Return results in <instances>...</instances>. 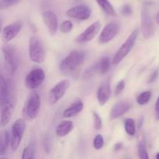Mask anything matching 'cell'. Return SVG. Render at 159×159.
<instances>
[{"label":"cell","instance_id":"34","mask_svg":"<svg viewBox=\"0 0 159 159\" xmlns=\"http://www.w3.org/2000/svg\"><path fill=\"white\" fill-rule=\"evenodd\" d=\"M158 74H159V69L158 68H157V69L155 70V71L152 72V74L151 75L150 78H149L148 79V83H153V82L156 80L157 78H158Z\"/></svg>","mask_w":159,"mask_h":159},{"label":"cell","instance_id":"28","mask_svg":"<svg viewBox=\"0 0 159 159\" xmlns=\"http://www.w3.org/2000/svg\"><path fill=\"white\" fill-rule=\"evenodd\" d=\"M73 29V23L71 20H65L60 26V31L64 34L71 32Z\"/></svg>","mask_w":159,"mask_h":159},{"label":"cell","instance_id":"2","mask_svg":"<svg viewBox=\"0 0 159 159\" xmlns=\"http://www.w3.org/2000/svg\"><path fill=\"white\" fill-rule=\"evenodd\" d=\"M85 59V53L82 51H73L61 61L59 69L67 75H75L80 71Z\"/></svg>","mask_w":159,"mask_h":159},{"label":"cell","instance_id":"16","mask_svg":"<svg viewBox=\"0 0 159 159\" xmlns=\"http://www.w3.org/2000/svg\"><path fill=\"white\" fill-rule=\"evenodd\" d=\"M42 17L49 34L54 35L58 27V20L56 14L52 11H44L42 13Z\"/></svg>","mask_w":159,"mask_h":159},{"label":"cell","instance_id":"23","mask_svg":"<svg viewBox=\"0 0 159 159\" xmlns=\"http://www.w3.org/2000/svg\"><path fill=\"white\" fill-rule=\"evenodd\" d=\"M124 127L127 134L130 136H134L136 133V123L134 120L131 118H127L124 122Z\"/></svg>","mask_w":159,"mask_h":159},{"label":"cell","instance_id":"11","mask_svg":"<svg viewBox=\"0 0 159 159\" xmlns=\"http://www.w3.org/2000/svg\"><path fill=\"white\" fill-rule=\"evenodd\" d=\"M120 25L117 22H110L102 29L99 37V43H107L111 41L119 33Z\"/></svg>","mask_w":159,"mask_h":159},{"label":"cell","instance_id":"19","mask_svg":"<svg viewBox=\"0 0 159 159\" xmlns=\"http://www.w3.org/2000/svg\"><path fill=\"white\" fill-rule=\"evenodd\" d=\"M73 129V123L69 120H64L57 125L56 134L59 138H64L71 133Z\"/></svg>","mask_w":159,"mask_h":159},{"label":"cell","instance_id":"33","mask_svg":"<svg viewBox=\"0 0 159 159\" xmlns=\"http://www.w3.org/2000/svg\"><path fill=\"white\" fill-rule=\"evenodd\" d=\"M125 85H126L125 81L124 80L120 81V82L117 83V85H116V89H115V95L117 96V95H119L120 93H122V91L124 89V88H125Z\"/></svg>","mask_w":159,"mask_h":159},{"label":"cell","instance_id":"31","mask_svg":"<svg viewBox=\"0 0 159 159\" xmlns=\"http://www.w3.org/2000/svg\"><path fill=\"white\" fill-rule=\"evenodd\" d=\"M20 0H1L0 1V6H1V9H6L10 6H14L16 3H18Z\"/></svg>","mask_w":159,"mask_h":159},{"label":"cell","instance_id":"18","mask_svg":"<svg viewBox=\"0 0 159 159\" xmlns=\"http://www.w3.org/2000/svg\"><path fill=\"white\" fill-rule=\"evenodd\" d=\"M84 108V104L82 100H77L73 102L69 107L66 109L63 113V116L65 118H70L76 116L82 111Z\"/></svg>","mask_w":159,"mask_h":159},{"label":"cell","instance_id":"10","mask_svg":"<svg viewBox=\"0 0 159 159\" xmlns=\"http://www.w3.org/2000/svg\"><path fill=\"white\" fill-rule=\"evenodd\" d=\"M69 81L67 79L60 81L57 82L49 92L48 95V102L51 105H54L57 103L61 99L63 98L66 93L68 87H69Z\"/></svg>","mask_w":159,"mask_h":159},{"label":"cell","instance_id":"32","mask_svg":"<svg viewBox=\"0 0 159 159\" xmlns=\"http://www.w3.org/2000/svg\"><path fill=\"white\" fill-rule=\"evenodd\" d=\"M120 12L121 15L124 16H130L132 14V8L130 5L125 4L122 6Z\"/></svg>","mask_w":159,"mask_h":159},{"label":"cell","instance_id":"24","mask_svg":"<svg viewBox=\"0 0 159 159\" xmlns=\"http://www.w3.org/2000/svg\"><path fill=\"white\" fill-rule=\"evenodd\" d=\"M97 74H99V68L98 63L96 62L95 65H92L88 69L85 70V71L82 75V78L84 79H91L92 77H93V76H95Z\"/></svg>","mask_w":159,"mask_h":159},{"label":"cell","instance_id":"20","mask_svg":"<svg viewBox=\"0 0 159 159\" xmlns=\"http://www.w3.org/2000/svg\"><path fill=\"white\" fill-rule=\"evenodd\" d=\"M11 138L9 132L3 130L1 132V144H0V156H3L6 154L9 146L10 145Z\"/></svg>","mask_w":159,"mask_h":159},{"label":"cell","instance_id":"8","mask_svg":"<svg viewBox=\"0 0 159 159\" xmlns=\"http://www.w3.org/2000/svg\"><path fill=\"white\" fill-rule=\"evenodd\" d=\"M40 97L38 93H34L30 96L24 107L25 115L28 119H35L40 110Z\"/></svg>","mask_w":159,"mask_h":159},{"label":"cell","instance_id":"3","mask_svg":"<svg viewBox=\"0 0 159 159\" xmlns=\"http://www.w3.org/2000/svg\"><path fill=\"white\" fill-rule=\"evenodd\" d=\"M29 56L33 62L40 64L44 61L46 50L41 39L37 36H32L29 41Z\"/></svg>","mask_w":159,"mask_h":159},{"label":"cell","instance_id":"26","mask_svg":"<svg viewBox=\"0 0 159 159\" xmlns=\"http://www.w3.org/2000/svg\"><path fill=\"white\" fill-rule=\"evenodd\" d=\"M151 98H152V92H143V93H141V94L137 97V102H138V105L140 106L146 105V104L150 101Z\"/></svg>","mask_w":159,"mask_h":159},{"label":"cell","instance_id":"22","mask_svg":"<svg viewBox=\"0 0 159 159\" xmlns=\"http://www.w3.org/2000/svg\"><path fill=\"white\" fill-rule=\"evenodd\" d=\"M98 65H99V74L100 75H104L107 72H108V71L110 68V65H111V61L110 58L108 57H103L97 62Z\"/></svg>","mask_w":159,"mask_h":159},{"label":"cell","instance_id":"38","mask_svg":"<svg viewBox=\"0 0 159 159\" xmlns=\"http://www.w3.org/2000/svg\"><path fill=\"white\" fill-rule=\"evenodd\" d=\"M156 158H158V159H159V152L158 154H157L156 155Z\"/></svg>","mask_w":159,"mask_h":159},{"label":"cell","instance_id":"39","mask_svg":"<svg viewBox=\"0 0 159 159\" xmlns=\"http://www.w3.org/2000/svg\"><path fill=\"white\" fill-rule=\"evenodd\" d=\"M158 98H159V96H158Z\"/></svg>","mask_w":159,"mask_h":159},{"label":"cell","instance_id":"6","mask_svg":"<svg viewBox=\"0 0 159 159\" xmlns=\"http://www.w3.org/2000/svg\"><path fill=\"white\" fill-rule=\"evenodd\" d=\"M2 53L6 68L9 73L14 74L19 67V58L16 50L12 45L6 44L2 47Z\"/></svg>","mask_w":159,"mask_h":159},{"label":"cell","instance_id":"4","mask_svg":"<svg viewBox=\"0 0 159 159\" xmlns=\"http://www.w3.org/2000/svg\"><path fill=\"white\" fill-rule=\"evenodd\" d=\"M138 30H135L130 34V35L127 37L124 43L121 45L120 48L118 49L116 53L115 54L114 57L112 59V64L113 65H117L127 57V54L130 53V51L133 49L135 43H136L137 38L138 36Z\"/></svg>","mask_w":159,"mask_h":159},{"label":"cell","instance_id":"14","mask_svg":"<svg viewBox=\"0 0 159 159\" xmlns=\"http://www.w3.org/2000/svg\"><path fill=\"white\" fill-rule=\"evenodd\" d=\"M111 96V89H110V80L107 79L103 81L98 88L96 93V98L99 105L104 106L110 100Z\"/></svg>","mask_w":159,"mask_h":159},{"label":"cell","instance_id":"27","mask_svg":"<svg viewBox=\"0 0 159 159\" xmlns=\"http://www.w3.org/2000/svg\"><path fill=\"white\" fill-rule=\"evenodd\" d=\"M138 155H139V158L141 159H148L149 158L148 155L147 149H146L145 143L144 141H140V143L138 144Z\"/></svg>","mask_w":159,"mask_h":159},{"label":"cell","instance_id":"15","mask_svg":"<svg viewBox=\"0 0 159 159\" xmlns=\"http://www.w3.org/2000/svg\"><path fill=\"white\" fill-rule=\"evenodd\" d=\"M22 28H23V23L20 20L6 26L2 30L3 40L5 42H9L13 40L20 34Z\"/></svg>","mask_w":159,"mask_h":159},{"label":"cell","instance_id":"9","mask_svg":"<svg viewBox=\"0 0 159 159\" xmlns=\"http://www.w3.org/2000/svg\"><path fill=\"white\" fill-rule=\"evenodd\" d=\"M45 72L41 68H34L30 71L25 79V85L29 89H36L39 88L44 81Z\"/></svg>","mask_w":159,"mask_h":159},{"label":"cell","instance_id":"17","mask_svg":"<svg viewBox=\"0 0 159 159\" xmlns=\"http://www.w3.org/2000/svg\"><path fill=\"white\" fill-rule=\"evenodd\" d=\"M131 107V104L128 101H120L115 104L111 109L110 113V117L111 120L117 119V118L121 117L123 115L125 114L127 111Z\"/></svg>","mask_w":159,"mask_h":159},{"label":"cell","instance_id":"5","mask_svg":"<svg viewBox=\"0 0 159 159\" xmlns=\"http://www.w3.org/2000/svg\"><path fill=\"white\" fill-rule=\"evenodd\" d=\"M141 30L143 36L145 39H149L153 37L155 34V23L152 18L150 8L148 5H144L142 8L141 14Z\"/></svg>","mask_w":159,"mask_h":159},{"label":"cell","instance_id":"25","mask_svg":"<svg viewBox=\"0 0 159 159\" xmlns=\"http://www.w3.org/2000/svg\"><path fill=\"white\" fill-rule=\"evenodd\" d=\"M35 154V145L34 143H31L26 148H25L22 154V158L23 159H32L34 158Z\"/></svg>","mask_w":159,"mask_h":159},{"label":"cell","instance_id":"36","mask_svg":"<svg viewBox=\"0 0 159 159\" xmlns=\"http://www.w3.org/2000/svg\"><path fill=\"white\" fill-rule=\"evenodd\" d=\"M123 148V144L122 143H116V144L114 145V152H118L120 149H122Z\"/></svg>","mask_w":159,"mask_h":159},{"label":"cell","instance_id":"7","mask_svg":"<svg viewBox=\"0 0 159 159\" xmlns=\"http://www.w3.org/2000/svg\"><path fill=\"white\" fill-rule=\"evenodd\" d=\"M26 122L23 119H18L12 124L11 129L10 147L13 152L16 151L23 139V134L26 130Z\"/></svg>","mask_w":159,"mask_h":159},{"label":"cell","instance_id":"29","mask_svg":"<svg viewBox=\"0 0 159 159\" xmlns=\"http://www.w3.org/2000/svg\"><path fill=\"white\" fill-rule=\"evenodd\" d=\"M104 145V139L103 137L101 134H97L94 138L93 141V147L96 150H99L102 148Z\"/></svg>","mask_w":159,"mask_h":159},{"label":"cell","instance_id":"1","mask_svg":"<svg viewBox=\"0 0 159 159\" xmlns=\"http://www.w3.org/2000/svg\"><path fill=\"white\" fill-rule=\"evenodd\" d=\"M16 104V85L13 81L5 79L3 75L0 79V114L1 127L9 124L15 110Z\"/></svg>","mask_w":159,"mask_h":159},{"label":"cell","instance_id":"37","mask_svg":"<svg viewBox=\"0 0 159 159\" xmlns=\"http://www.w3.org/2000/svg\"><path fill=\"white\" fill-rule=\"evenodd\" d=\"M155 20H156L157 24L159 26V12H158V13H157L156 16H155Z\"/></svg>","mask_w":159,"mask_h":159},{"label":"cell","instance_id":"12","mask_svg":"<svg viewBox=\"0 0 159 159\" xmlns=\"http://www.w3.org/2000/svg\"><path fill=\"white\" fill-rule=\"evenodd\" d=\"M101 29V23L96 21L93 24L86 28L82 34H79L75 39V41L79 43H85L93 40L98 34Z\"/></svg>","mask_w":159,"mask_h":159},{"label":"cell","instance_id":"30","mask_svg":"<svg viewBox=\"0 0 159 159\" xmlns=\"http://www.w3.org/2000/svg\"><path fill=\"white\" fill-rule=\"evenodd\" d=\"M93 120H94V127L96 130H100L102 127V118L100 117L99 114L96 112L93 113Z\"/></svg>","mask_w":159,"mask_h":159},{"label":"cell","instance_id":"13","mask_svg":"<svg viewBox=\"0 0 159 159\" xmlns=\"http://www.w3.org/2000/svg\"><path fill=\"white\" fill-rule=\"evenodd\" d=\"M92 14L91 9L85 5H78L67 10L66 15L71 18L79 20H86L90 18Z\"/></svg>","mask_w":159,"mask_h":159},{"label":"cell","instance_id":"21","mask_svg":"<svg viewBox=\"0 0 159 159\" xmlns=\"http://www.w3.org/2000/svg\"><path fill=\"white\" fill-rule=\"evenodd\" d=\"M96 2L105 13L110 16H116V10L109 0H96Z\"/></svg>","mask_w":159,"mask_h":159},{"label":"cell","instance_id":"35","mask_svg":"<svg viewBox=\"0 0 159 159\" xmlns=\"http://www.w3.org/2000/svg\"><path fill=\"white\" fill-rule=\"evenodd\" d=\"M155 117L159 120V98H158L155 104Z\"/></svg>","mask_w":159,"mask_h":159}]
</instances>
